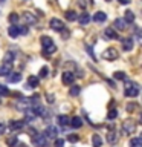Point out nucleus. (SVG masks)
Listing matches in <instances>:
<instances>
[{"label": "nucleus", "instance_id": "nucleus-39", "mask_svg": "<svg viewBox=\"0 0 142 147\" xmlns=\"http://www.w3.org/2000/svg\"><path fill=\"white\" fill-rule=\"evenodd\" d=\"M18 34L26 35V34H27V28H26V26H18Z\"/></svg>", "mask_w": 142, "mask_h": 147}, {"label": "nucleus", "instance_id": "nucleus-1", "mask_svg": "<svg viewBox=\"0 0 142 147\" xmlns=\"http://www.w3.org/2000/svg\"><path fill=\"white\" fill-rule=\"evenodd\" d=\"M41 45H43V55H50L57 51V46L54 45V41L50 37L43 35L41 37Z\"/></svg>", "mask_w": 142, "mask_h": 147}, {"label": "nucleus", "instance_id": "nucleus-34", "mask_svg": "<svg viewBox=\"0 0 142 147\" xmlns=\"http://www.w3.org/2000/svg\"><path fill=\"white\" fill-rule=\"evenodd\" d=\"M12 58H14L12 52H6V54H5V63H12Z\"/></svg>", "mask_w": 142, "mask_h": 147}, {"label": "nucleus", "instance_id": "nucleus-31", "mask_svg": "<svg viewBox=\"0 0 142 147\" xmlns=\"http://www.w3.org/2000/svg\"><path fill=\"white\" fill-rule=\"evenodd\" d=\"M67 140H69V142H78V141H80V136H78L76 133H69Z\"/></svg>", "mask_w": 142, "mask_h": 147}, {"label": "nucleus", "instance_id": "nucleus-15", "mask_svg": "<svg viewBox=\"0 0 142 147\" xmlns=\"http://www.w3.org/2000/svg\"><path fill=\"white\" fill-rule=\"evenodd\" d=\"M104 35L107 37V38H112V40H116L118 38V34L115 32V29H112V28H105Z\"/></svg>", "mask_w": 142, "mask_h": 147}, {"label": "nucleus", "instance_id": "nucleus-28", "mask_svg": "<svg viewBox=\"0 0 142 147\" xmlns=\"http://www.w3.org/2000/svg\"><path fill=\"white\" fill-rule=\"evenodd\" d=\"M80 92H81V87H80V86H72L70 90H69V94H70L72 96H76Z\"/></svg>", "mask_w": 142, "mask_h": 147}, {"label": "nucleus", "instance_id": "nucleus-19", "mask_svg": "<svg viewBox=\"0 0 142 147\" xmlns=\"http://www.w3.org/2000/svg\"><path fill=\"white\" fill-rule=\"evenodd\" d=\"M78 22H80V25H87L90 22V16L87 12H82L80 16V18H78Z\"/></svg>", "mask_w": 142, "mask_h": 147}, {"label": "nucleus", "instance_id": "nucleus-45", "mask_svg": "<svg viewBox=\"0 0 142 147\" xmlns=\"http://www.w3.org/2000/svg\"><path fill=\"white\" fill-rule=\"evenodd\" d=\"M78 3H80V6H82V8H84V6H86V3H84V2H82V0H80V2H78Z\"/></svg>", "mask_w": 142, "mask_h": 147}, {"label": "nucleus", "instance_id": "nucleus-7", "mask_svg": "<svg viewBox=\"0 0 142 147\" xmlns=\"http://www.w3.org/2000/svg\"><path fill=\"white\" fill-rule=\"evenodd\" d=\"M32 142L37 147H46L48 146V140L44 138V135H37L35 138H32Z\"/></svg>", "mask_w": 142, "mask_h": 147}, {"label": "nucleus", "instance_id": "nucleus-9", "mask_svg": "<svg viewBox=\"0 0 142 147\" xmlns=\"http://www.w3.org/2000/svg\"><path fill=\"white\" fill-rule=\"evenodd\" d=\"M23 20H25L26 25H35V23H37V17L32 12H25V14H23Z\"/></svg>", "mask_w": 142, "mask_h": 147}, {"label": "nucleus", "instance_id": "nucleus-33", "mask_svg": "<svg viewBox=\"0 0 142 147\" xmlns=\"http://www.w3.org/2000/svg\"><path fill=\"white\" fill-rule=\"evenodd\" d=\"M107 117H109V119H115L118 117V110L116 109H110V112H109Z\"/></svg>", "mask_w": 142, "mask_h": 147}, {"label": "nucleus", "instance_id": "nucleus-27", "mask_svg": "<svg viewBox=\"0 0 142 147\" xmlns=\"http://www.w3.org/2000/svg\"><path fill=\"white\" fill-rule=\"evenodd\" d=\"M127 23H131V22H135V14H133L131 11H125V18H124Z\"/></svg>", "mask_w": 142, "mask_h": 147}, {"label": "nucleus", "instance_id": "nucleus-13", "mask_svg": "<svg viewBox=\"0 0 142 147\" xmlns=\"http://www.w3.org/2000/svg\"><path fill=\"white\" fill-rule=\"evenodd\" d=\"M21 80V74L20 72H11L8 75V81L9 83H17V81H20Z\"/></svg>", "mask_w": 142, "mask_h": 147}, {"label": "nucleus", "instance_id": "nucleus-41", "mask_svg": "<svg viewBox=\"0 0 142 147\" xmlns=\"http://www.w3.org/2000/svg\"><path fill=\"white\" fill-rule=\"evenodd\" d=\"M5 130H6V126H5V123L0 121V135H3Z\"/></svg>", "mask_w": 142, "mask_h": 147}, {"label": "nucleus", "instance_id": "nucleus-29", "mask_svg": "<svg viewBox=\"0 0 142 147\" xmlns=\"http://www.w3.org/2000/svg\"><path fill=\"white\" fill-rule=\"evenodd\" d=\"M66 18H67L69 22L76 20V12H75V11H67V12H66Z\"/></svg>", "mask_w": 142, "mask_h": 147}, {"label": "nucleus", "instance_id": "nucleus-40", "mask_svg": "<svg viewBox=\"0 0 142 147\" xmlns=\"http://www.w3.org/2000/svg\"><path fill=\"white\" fill-rule=\"evenodd\" d=\"M86 49H87V52H89V55H90L92 58H93V61H95L96 57H95V54H93V51H92V48H90V46H86Z\"/></svg>", "mask_w": 142, "mask_h": 147}, {"label": "nucleus", "instance_id": "nucleus-43", "mask_svg": "<svg viewBox=\"0 0 142 147\" xmlns=\"http://www.w3.org/2000/svg\"><path fill=\"white\" fill-rule=\"evenodd\" d=\"M118 2H119V3H122V5H127L128 2H130V0H118Z\"/></svg>", "mask_w": 142, "mask_h": 147}, {"label": "nucleus", "instance_id": "nucleus-2", "mask_svg": "<svg viewBox=\"0 0 142 147\" xmlns=\"http://www.w3.org/2000/svg\"><path fill=\"white\" fill-rule=\"evenodd\" d=\"M124 95L127 98H133V96H137L139 95V86L133 81H127L125 84V90H124Z\"/></svg>", "mask_w": 142, "mask_h": 147}, {"label": "nucleus", "instance_id": "nucleus-14", "mask_svg": "<svg viewBox=\"0 0 142 147\" xmlns=\"http://www.w3.org/2000/svg\"><path fill=\"white\" fill-rule=\"evenodd\" d=\"M25 126V121H11L9 123V129L11 130H20Z\"/></svg>", "mask_w": 142, "mask_h": 147}, {"label": "nucleus", "instance_id": "nucleus-30", "mask_svg": "<svg viewBox=\"0 0 142 147\" xmlns=\"http://www.w3.org/2000/svg\"><path fill=\"white\" fill-rule=\"evenodd\" d=\"M18 20H20V16H18V14H15V12H12L11 16H9V22H11L12 25H17Z\"/></svg>", "mask_w": 142, "mask_h": 147}, {"label": "nucleus", "instance_id": "nucleus-16", "mask_svg": "<svg viewBox=\"0 0 142 147\" xmlns=\"http://www.w3.org/2000/svg\"><path fill=\"white\" fill-rule=\"evenodd\" d=\"M122 49L124 51H131L133 49V38L131 37H128V38H125L122 41Z\"/></svg>", "mask_w": 142, "mask_h": 147}, {"label": "nucleus", "instance_id": "nucleus-25", "mask_svg": "<svg viewBox=\"0 0 142 147\" xmlns=\"http://www.w3.org/2000/svg\"><path fill=\"white\" fill-rule=\"evenodd\" d=\"M130 147H142V140L141 138H131L130 140Z\"/></svg>", "mask_w": 142, "mask_h": 147}, {"label": "nucleus", "instance_id": "nucleus-26", "mask_svg": "<svg viewBox=\"0 0 142 147\" xmlns=\"http://www.w3.org/2000/svg\"><path fill=\"white\" fill-rule=\"evenodd\" d=\"M58 124L60 126H66V124H69V117L67 115H60L58 117Z\"/></svg>", "mask_w": 142, "mask_h": 147}, {"label": "nucleus", "instance_id": "nucleus-18", "mask_svg": "<svg viewBox=\"0 0 142 147\" xmlns=\"http://www.w3.org/2000/svg\"><path fill=\"white\" fill-rule=\"evenodd\" d=\"M70 126H72L73 129H80V127L82 126V119H81L80 117H73V118L70 119Z\"/></svg>", "mask_w": 142, "mask_h": 147}, {"label": "nucleus", "instance_id": "nucleus-42", "mask_svg": "<svg viewBox=\"0 0 142 147\" xmlns=\"http://www.w3.org/2000/svg\"><path fill=\"white\" fill-rule=\"evenodd\" d=\"M48 103H54V95H48Z\"/></svg>", "mask_w": 142, "mask_h": 147}, {"label": "nucleus", "instance_id": "nucleus-22", "mask_svg": "<svg viewBox=\"0 0 142 147\" xmlns=\"http://www.w3.org/2000/svg\"><path fill=\"white\" fill-rule=\"evenodd\" d=\"M105 18H107L105 12H101V11L96 12L95 16H93V20H95V22H99V23H101V22H105Z\"/></svg>", "mask_w": 142, "mask_h": 147}, {"label": "nucleus", "instance_id": "nucleus-47", "mask_svg": "<svg viewBox=\"0 0 142 147\" xmlns=\"http://www.w3.org/2000/svg\"><path fill=\"white\" fill-rule=\"evenodd\" d=\"M105 2H110V0H105Z\"/></svg>", "mask_w": 142, "mask_h": 147}, {"label": "nucleus", "instance_id": "nucleus-17", "mask_svg": "<svg viewBox=\"0 0 142 147\" xmlns=\"http://www.w3.org/2000/svg\"><path fill=\"white\" fill-rule=\"evenodd\" d=\"M8 32H9V35H11L12 38H17V37L20 35V34H18V26L17 25H11L8 28Z\"/></svg>", "mask_w": 142, "mask_h": 147}, {"label": "nucleus", "instance_id": "nucleus-10", "mask_svg": "<svg viewBox=\"0 0 142 147\" xmlns=\"http://www.w3.org/2000/svg\"><path fill=\"white\" fill-rule=\"evenodd\" d=\"M11 72H12V63H3V66L0 67V75L8 77Z\"/></svg>", "mask_w": 142, "mask_h": 147}, {"label": "nucleus", "instance_id": "nucleus-20", "mask_svg": "<svg viewBox=\"0 0 142 147\" xmlns=\"http://www.w3.org/2000/svg\"><path fill=\"white\" fill-rule=\"evenodd\" d=\"M37 86H38V77L31 75L27 78V87H37Z\"/></svg>", "mask_w": 142, "mask_h": 147}, {"label": "nucleus", "instance_id": "nucleus-32", "mask_svg": "<svg viewBox=\"0 0 142 147\" xmlns=\"http://www.w3.org/2000/svg\"><path fill=\"white\" fill-rule=\"evenodd\" d=\"M48 74H49V67L48 66H43L40 69V78H46V77H48Z\"/></svg>", "mask_w": 142, "mask_h": 147}, {"label": "nucleus", "instance_id": "nucleus-48", "mask_svg": "<svg viewBox=\"0 0 142 147\" xmlns=\"http://www.w3.org/2000/svg\"><path fill=\"white\" fill-rule=\"evenodd\" d=\"M0 103H2V100H0Z\"/></svg>", "mask_w": 142, "mask_h": 147}, {"label": "nucleus", "instance_id": "nucleus-24", "mask_svg": "<svg viewBox=\"0 0 142 147\" xmlns=\"http://www.w3.org/2000/svg\"><path fill=\"white\" fill-rule=\"evenodd\" d=\"M107 141L110 142V144H115V142L118 141V135L115 132H109L107 133Z\"/></svg>", "mask_w": 142, "mask_h": 147}, {"label": "nucleus", "instance_id": "nucleus-12", "mask_svg": "<svg viewBox=\"0 0 142 147\" xmlns=\"http://www.w3.org/2000/svg\"><path fill=\"white\" fill-rule=\"evenodd\" d=\"M44 135L49 136V138H57L58 129L55 127V126H48V129H46V132H44Z\"/></svg>", "mask_w": 142, "mask_h": 147}, {"label": "nucleus", "instance_id": "nucleus-23", "mask_svg": "<svg viewBox=\"0 0 142 147\" xmlns=\"http://www.w3.org/2000/svg\"><path fill=\"white\" fill-rule=\"evenodd\" d=\"M6 144H8V147H14V146H17V136H15V135L8 136V138H6Z\"/></svg>", "mask_w": 142, "mask_h": 147}, {"label": "nucleus", "instance_id": "nucleus-4", "mask_svg": "<svg viewBox=\"0 0 142 147\" xmlns=\"http://www.w3.org/2000/svg\"><path fill=\"white\" fill-rule=\"evenodd\" d=\"M31 100L29 98H23V96H20V100L17 101V104H15V107L18 110H21V112H25V110H27L31 107Z\"/></svg>", "mask_w": 142, "mask_h": 147}, {"label": "nucleus", "instance_id": "nucleus-21", "mask_svg": "<svg viewBox=\"0 0 142 147\" xmlns=\"http://www.w3.org/2000/svg\"><path fill=\"white\" fill-rule=\"evenodd\" d=\"M92 144H93V147H101L102 146V140H101L99 135H93L92 136Z\"/></svg>", "mask_w": 142, "mask_h": 147}, {"label": "nucleus", "instance_id": "nucleus-38", "mask_svg": "<svg viewBox=\"0 0 142 147\" xmlns=\"http://www.w3.org/2000/svg\"><path fill=\"white\" fill-rule=\"evenodd\" d=\"M55 147H64V141L60 138H55Z\"/></svg>", "mask_w": 142, "mask_h": 147}, {"label": "nucleus", "instance_id": "nucleus-46", "mask_svg": "<svg viewBox=\"0 0 142 147\" xmlns=\"http://www.w3.org/2000/svg\"><path fill=\"white\" fill-rule=\"evenodd\" d=\"M0 3H5V0H0Z\"/></svg>", "mask_w": 142, "mask_h": 147}, {"label": "nucleus", "instance_id": "nucleus-3", "mask_svg": "<svg viewBox=\"0 0 142 147\" xmlns=\"http://www.w3.org/2000/svg\"><path fill=\"white\" fill-rule=\"evenodd\" d=\"M118 57H119V54H118L116 48H107L102 52V58L107 60V61H113V60H116Z\"/></svg>", "mask_w": 142, "mask_h": 147}, {"label": "nucleus", "instance_id": "nucleus-5", "mask_svg": "<svg viewBox=\"0 0 142 147\" xmlns=\"http://www.w3.org/2000/svg\"><path fill=\"white\" fill-rule=\"evenodd\" d=\"M122 130L127 133V135H133L136 132V123L135 121H125L122 123Z\"/></svg>", "mask_w": 142, "mask_h": 147}, {"label": "nucleus", "instance_id": "nucleus-44", "mask_svg": "<svg viewBox=\"0 0 142 147\" xmlns=\"http://www.w3.org/2000/svg\"><path fill=\"white\" fill-rule=\"evenodd\" d=\"M107 83H109V84H110V86H112V87H115V83H113L112 80H107Z\"/></svg>", "mask_w": 142, "mask_h": 147}, {"label": "nucleus", "instance_id": "nucleus-11", "mask_svg": "<svg viewBox=\"0 0 142 147\" xmlns=\"http://www.w3.org/2000/svg\"><path fill=\"white\" fill-rule=\"evenodd\" d=\"M113 25H115V28H116V29H119V31H125V29H127V22L124 20V18H116V20L113 22Z\"/></svg>", "mask_w": 142, "mask_h": 147}, {"label": "nucleus", "instance_id": "nucleus-37", "mask_svg": "<svg viewBox=\"0 0 142 147\" xmlns=\"http://www.w3.org/2000/svg\"><path fill=\"white\" fill-rule=\"evenodd\" d=\"M135 109H137V104H135V103L127 104V110H128V112H135Z\"/></svg>", "mask_w": 142, "mask_h": 147}, {"label": "nucleus", "instance_id": "nucleus-35", "mask_svg": "<svg viewBox=\"0 0 142 147\" xmlns=\"http://www.w3.org/2000/svg\"><path fill=\"white\" fill-rule=\"evenodd\" d=\"M116 80H125V74H124L122 71H119V72H115V75H113Z\"/></svg>", "mask_w": 142, "mask_h": 147}, {"label": "nucleus", "instance_id": "nucleus-36", "mask_svg": "<svg viewBox=\"0 0 142 147\" xmlns=\"http://www.w3.org/2000/svg\"><path fill=\"white\" fill-rule=\"evenodd\" d=\"M8 94H9L8 87L3 86V84H0V96H2V95H8Z\"/></svg>", "mask_w": 142, "mask_h": 147}, {"label": "nucleus", "instance_id": "nucleus-6", "mask_svg": "<svg viewBox=\"0 0 142 147\" xmlns=\"http://www.w3.org/2000/svg\"><path fill=\"white\" fill-rule=\"evenodd\" d=\"M61 80L66 86H69V84H72V83L75 81V75H73V72H70V71H66V72H63Z\"/></svg>", "mask_w": 142, "mask_h": 147}, {"label": "nucleus", "instance_id": "nucleus-8", "mask_svg": "<svg viewBox=\"0 0 142 147\" xmlns=\"http://www.w3.org/2000/svg\"><path fill=\"white\" fill-rule=\"evenodd\" d=\"M50 28H52L54 31H63L64 23L60 20V18H52V20H50Z\"/></svg>", "mask_w": 142, "mask_h": 147}]
</instances>
